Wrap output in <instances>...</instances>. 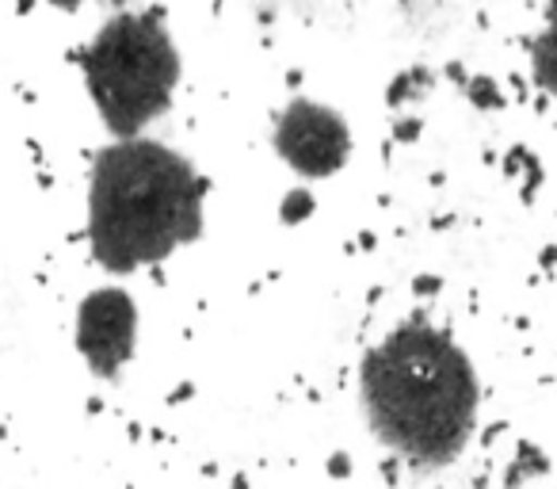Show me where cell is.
Listing matches in <instances>:
<instances>
[{"label": "cell", "instance_id": "6", "mask_svg": "<svg viewBox=\"0 0 557 489\" xmlns=\"http://www.w3.org/2000/svg\"><path fill=\"white\" fill-rule=\"evenodd\" d=\"M531 65H534V81H539V85L546 88L549 96H557V4L549 9L546 32L534 39Z\"/></svg>", "mask_w": 557, "mask_h": 489}, {"label": "cell", "instance_id": "7", "mask_svg": "<svg viewBox=\"0 0 557 489\" xmlns=\"http://www.w3.org/2000/svg\"><path fill=\"white\" fill-rule=\"evenodd\" d=\"M428 88H432V73L428 70H405L401 77L394 81V88H389V103H405V100H417V96H424Z\"/></svg>", "mask_w": 557, "mask_h": 489}, {"label": "cell", "instance_id": "2", "mask_svg": "<svg viewBox=\"0 0 557 489\" xmlns=\"http://www.w3.org/2000/svg\"><path fill=\"white\" fill-rule=\"evenodd\" d=\"M207 180L187 157L149 138L100 149L88 184V241L111 276L161 265L202 233Z\"/></svg>", "mask_w": 557, "mask_h": 489}, {"label": "cell", "instance_id": "11", "mask_svg": "<svg viewBox=\"0 0 557 489\" xmlns=\"http://www.w3.org/2000/svg\"><path fill=\"white\" fill-rule=\"evenodd\" d=\"M435 288H440L435 280H420V283H417V291H435Z\"/></svg>", "mask_w": 557, "mask_h": 489}, {"label": "cell", "instance_id": "9", "mask_svg": "<svg viewBox=\"0 0 557 489\" xmlns=\"http://www.w3.org/2000/svg\"><path fill=\"white\" fill-rule=\"evenodd\" d=\"M466 96H470V103H473V108H481V111L504 108L500 88H496V81H488V77H473L470 88H466Z\"/></svg>", "mask_w": 557, "mask_h": 489}, {"label": "cell", "instance_id": "10", "mask_svg": "<svg viewBox=\"0 0 557 489\" xmlns=\"http://www.w3.org/2000/svg\"><path fill=\"white\" fill-rule=\"evenodd\" d=\"M333 474H348V459H333Z\"/></svg>", "mask_w": 557, "mask_h": 489}, {"label": "cell", "instance_id": "4", "mask_svg": "<svg viewBox=\"0 0 557 489\" xmlns=\"http://www.w3.org/2000/svg\"><path fill=\"white\" fill-rule=\"evenodd\" d=\"M275 149L302 180H325L351 157V131L341 111L313 100H290L275 119Z\"/></svg>", "mask_w": 557, "mask_h": 489}, {"label": "cell", "instance_id": "5", "mask_svg": "<svg viewBox=\"0 0 557 489\" xmlns=\"http://www.w3.org/2000/svg\"><path fill=\"white\" fill-rule=\"evenodd\" d=\"M138 341V306L126 291L100 288L77 310V349L88 371L100 379H115L134 356Z\"/></svg>", "mask_w": 557, "mask_h": 489}, {"label": "cell", "instance_id": "1", "mask_svg": "<svg viewBox=\"0 0 557 489\" xmlns=\"http://www.w3.org/2000/svg\"><path fill=\"white\" fill-rule=\"evenodd\" d=\"M359 402L389 451L420 470H440L470 443L481 387L450 333L409 321L363 356Z\"/></svg>", "mask_w": 557, "mask_h": 489}, {"label": "cell", "instance_id": "3", "mask_svg": "<svg viewBox=\"0 0 557 489\" xmlns=\"http://www.w3.org/2000/svg\"><path fill=\"white\" fill-rule=\"evenodd\" d=\"M81 65L88 96L119 142L141 138L180 85V54L161 12H115Z\"/></svg>", "mask_w": 557, "mask_h": 489}, {"label": "cell", "instance_id": "8", "mask_svg": "<svg viewBox=\"0 0 557 489\" xmlns=\"http://www.w3.org/2000/svg\"><path fill=\"white\" fill-rule=\"evenodd\" d=\"M313 207H318V199H313L310 187H295V192L283 195V207H278V218L287 225H298L306 222V218L313 215Z\"/></svg>", "mask_w": 557, "mask_h": 489}]
</instances>
